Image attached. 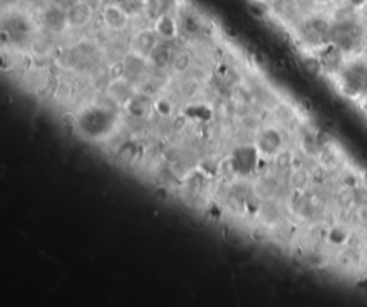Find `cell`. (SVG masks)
<instances>
[{
    "label": "cell",
    "mask_w": 367,
    "mask_h": 307,
    "mask_svg": "<svg viewBox=\"0 0 367 307\" xmlns=\"http://www.w3.org/2000/svg\"><path fill=\"white\" fill-rule=\"evenodd\" d=\"M335 2H337V0H335ZM339 2H342V0H339Z\"/></svg>",
    "instance_id": "obj_11"
},
{
    "label": "cell",
    "mask_w": 367,
    "mask_h": 307,
    "mask_svg": "<svg viewBox=\"0 0 367 307\" xmlns=\"http://www.w3.org/2000/svg\"><path fill=\"white\" fill-rule=\"evenodd\" d=\"M283 138L276 128H263L260 131V137L257 138L256 148L261 155H277L281 151Z\"/></svg>",
    "instance_id": "obj_2"
},
{
    "label": "cell",
    "mask_w": 367,
    "mask_h": 307,
    "mask_svg": "<svg viewBox=\"0 0 367 307\" xmlns=\"http://www.w3.org/2000/svg\"><path fill=\"white\" fill-rule=\"evenodd\" d=\"M66 13H68V23L79 27V26L88 23L90 15H92V9L88 3L79 2V3H75L73 6H71V9Z\"/></svg>",
    "instance_id": "obj_5"
},
{
    "label": "cell",
    "mask_w": 367,
    "mask_h": 307,
    "mask_svg": "<svg viewBox=\"0 0 367 307\" xmlns=\"http://www.w3.org/2000/svg\"><path fill=\"white\" fill-rule=\"evenodd\" d=\"M152 29L162 42L174 41L179 33V26L176 23L175 17L171 16L169 13H161L155 17Z\"/></svg>",
    "instance_id": "obj_3"
},
{
    "label": "cell",
    "mask_w": 367,
    "mask_h": 307,
    "mask_svg": "<svg viewBox=\"0 0 367 307\" xmlns=\"http://www.w3.org/2000/svg\"><path fill=\"white\" fill-rule=\"evenodd\" d=\"M43 20H45V24L48 26L49 29H62L65 24H68V13L65 12H60L57 10L56 8H50L48 12H45V16H43Z\"/></svg>",
    "instance_id": "obj_6"
},
{
    "label": "cell",
    "mask_w": 367,
    "mask_h": 307,
    "mask_svg": "<svg viewBox=\"0 0 367 307\" xmlns=\"http://www.w3.org/2000/svg\"><path fill=\"white\" fill-rule=\"evenodd\" d=\"M307 181H309V177L304 171H295L294 174L291 175V186L297 190H301L307 186Z\"/></svg>",
    "instance_id": "obj_9"
},
{
    "label": "cell",
    "mask_w": 367,
    "mask_h": 307,
    "mask_svg": "<svg viewBox=\"0 0 367 307\" xmlns=\"http://www.w3.org/2000/svg\"><path fill=\"white\" fill-rule=\"evenodd\" d=\"M102 19H104V23L106 24V27L120 32L128 26L129 13L120 6L118 2L116 3H108V5H105L104 10H102Z\"/></svg>",
    "instance_id": "obj_1"
},
{
    "label": "cell",
    "mask_w": 367,
    "mask_h": 307,
    "mask_svg": "<svg viewBox=\"0 0 367 307\" xmlns=\"http://www.w3.org/2000/svg\"><path fill=\"white\" fill-rule=\"evenodd\" d=\"M191 64V57L187 52H179V53H175L174 57H172V64H171V68L175 71L176 73H182L188 69V66Z\"/></svg>",
    "instance_id": "obj_7"
},
{
    "label": "cell",
    "mask_w": 367,
    "mask_h": 307,
    "mask_svg": "<svg viewBox=\"0 0 367 307\" xmlns=\"http://www.w3.org/2000/svg\"><path fill=\"white\" fill-rule=\"evenodd\" d=\"M347 2L350 3L353 8H361L366 3V0H347Z\"/></svg>",
    "instance_id": "obj_10"
},
{
    "label": "cell",
    "mask_w": 367,
    "mask_h": 307,
    "mask_svg": "<svg viewBox=\"0 0 367 307\" xmlns=\"http://www.w3.org/2000/svg\"><path fill=\"white\" fill-rule=\"evenodd\" d=\"M158 43H160V38L157 36V33L154 32V29H144V30H139L138 35L134 38L132 50L136 55L148 59L152 53V50L155 49Z\"/></svg>",
    "instance_id": "obj_4"
},
{
    "label": "cell",
    "mask_w": 367,
    "mask_h": 307,
    "mask_svg": "<svg viewBox=\"0 0 367 307\" xmlns=\"http://www.w3.org/2000/svg\"><path fill=\"white\" fill-rule=\"evenodd\" d=\"M304 69L307 71V73L310 75H317V73L323 69V64L319 59H314V57H307L303 60Z\"/></svg>",
    "instance_id": "obj_8"
}]
</instances>
